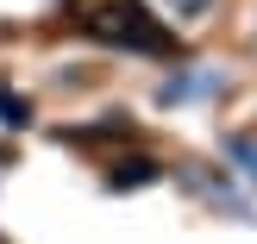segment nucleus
Masks as SVG:
<instances>
[{
	"label": "nucleus",
	"mask_w": 257,
	"mask_h": 244,
	"mask_svg": "<svg viewBox=\"0 0 257 244\" xmlns=\"http://www.w3.org/2000/svg\"><path fill=\"white\" fill-rule=\"evenodd\" d=\"M69 19L82 25L88 38L113 44V50H138V57H170L176 50L170 25H163L145 0H69Z\"/></svg>",
	"instance_id": "obj_1"
},
{
	"label": "nucleus",
	"mask_w": 257,
	"mask_h": 244,
	"mask_svg": "<svg viewBox=\"0 0 257 244\" xmlns=\"http://www.w3.org/2000/svg\"><path fill=\"white\" fill-rule=\"evenodd\" d=\"M151 175H157V163H151V157H132V163H119V169H113V188H132V182H151Z\"/></svg>",
	"instance_id": "obj_2"
},
{
	"label": "nucleus",
	"mask_w": 257,
	"mask_h": 244,
	"mask_svg": "<svg viewBox=\"0 0 257 244\" xmlns=\"http://www.w3.org/2000/svg\"><path fill=\"white\" fill-rule=\"evenodd\" d=\"M170 7H176V25H195V19H213L220 0H170Z\"/></svg>",
	"instance_id": "obj_3"
},
{
	"label": "nucleus",
	"mask_w": 257,
	"mask_h": 244,
	"mask_svg": "<svg viewBox=\"0 0 257 244\" xmlns=\"http://www.w3.org/2000/svg\"><path fill=\"white\" fill-rule=\"evenodd\" d=\"M0 119H7V125H25V119H32V107H19L13 94H0Z\"/></svg>",
	"instance_id": "obj_4"
}]
</instances>
